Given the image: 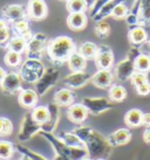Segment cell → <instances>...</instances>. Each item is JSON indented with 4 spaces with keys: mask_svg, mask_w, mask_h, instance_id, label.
<instances>
[{
    "mask_svg": "<svg viewBox=\"0 0 150 160\" xmlns=\"http://www.w3.org/2000/svg\"><path fill=\"white\" fill-rule=\"evenodd\" d=\"M39 134L42 136L52 145L56 156L66 157V158H69L72 160H82L88 157V151H87L86 146L72 147L69 145H67L66 142H62L60 138L55 137L53 133H49V132L40 131Z\"/></svg>",
    "mask_w": 150,
    "mask_h": 160,
    "instance_id": "cell-1",
    "label": "cell"
},
{
    "mask_svg": "<svg viewBox=\"0 0 150 160\" xmlns=\"http://www.w3.org/2000/svg\"><path fill=\"white\" fill-rule=\"evenodd\" d=\"M84 146L88 151V157L92 159H101L109 156L113 151V146L108 142L107 138H104L102 134L94 131L90 133L88 139L84 142Z\"/></svg>",
    "mask_w": 150,
    "mask_h": 160,
    "instance_id": "cell-2",
    "label": "cell"
},
{
    "mask_svg": "<svg viewBox=\"0 0 150 160\" xmlns=\"http://www.w3.org/2000/svg\"><path fill=\"white\" fill-rule=\"evenodd\" d=\"M74 42L71 38L67 36H60L54 39L47 47L49 58L56 61V62H63L68 61L71 55L74 53Z\"/></svg>",
    "mask_w": 150,
    "mask_h": 160,
    "instance_id": "cell-3",
    "label": "cell"
},
{
    "mask_svg": "<svg viewBox=\"0 0 150 160\" xmlns=\"http://www.w3.org/2000/svg\"><path fill=\"white\" fill-rule=\"evenodd\" d=\"M45 72L44 64L38 58H27L20 68V77L27 83H36Z\"/></svg>",
    "mask_w": 150,
    "mask_h": 160,
    "instance_id": "cell-4",
    "label": "cell"
},
{
    "mask_svg": "<svg viewBox=\"0 0 150 160\" xmlns=\"http://www.w3.org/2000/svg\"><path fill=\"white\" fill-rule=\"evenodd\" d=\"M40 131H41V125L33 119L32 113H27L25 116V118L22 119V124L21 128H20V131H19L18 139L20 142H27L32 137H34L36 133H39Z\"/></svg>",
    "mask_w": 150,
    "mask_h": 160,
    "instance_id": "cell-5",
    "label": "cell"
},
{
    "mask_svg": "<svg viewBox=\"0 0 150 160\" xmlns=\"http://www.w3.org/2000/svg\"><path fill=\"white\" fill-rule=\"evenodd\" d=\"M59 78V71L54 68H51L47 71H45L42 77L36 82V92L38 95H45L47 90L53 87L56 83Z\"/></svg>",
    "mask_w": 150,
    "mask_h": 160,
    "instance_id": "cell-6",
    "label": "cell"
},
{
    "mask_svg": "<svg viewBox=\"0 0 150 160\" xmlns=\"http://www.w3.org/2000/svg\"><path fill=\"white\" fill-rule=\"evenodd\" d=\"M46 45V38L42 34H36L32 36L29 40L27 41V55L28 58H38L39 60L40 55Z\"/></svg>",
    "mask_w": 150,
    "mask_h": 160,
    "instance_id": "cell-7",
    "label": "cell"
},
{
    "mask_svg": "<svg viewBox=\"0 0 150 160\" xmlns=\"http://www.w3.org/2000/svg\"><path fill=\"white\" fill-rule=\"evenodd\" d=\"M21 77L20 74L17 72H8L6 74L4 81L0 83L1 88L5 92L7 93H15L18 92L20 88H21Z\"/></svg>",
    "mask_w": 150,
    "mask_h": 160,
    "instance_id": "cell-8",
    "label": "cell"
},
{
    "mask_svg": "<svg viewBox=\"0 0 150 160\" xmlns=\"http://www.w3.org/2000/svg\"><path fill=\"white\" fill-rule=\"evenodd\" d=\"M83 105L94 115H99L111 108V104L106 98H84Z\"/></svg>",
    "mask_w": 150,
    "mask_h": 160,
    "instance_id": "cell-9",
    "label": "cell"
},
{
    "mask_svg": "<svg viewBox=\"0 0 150 160\" xmlns=\"http://www.w3.org/2000/svg\"><path fill=\"white\" fill-rule=\"evenodd\" d=\"M97 67L100 68V70H108L113 66L114 62V56L110 49L108 47H100L97 48V53L95 56Z\"/></svg>",
    "mask_w": 150,
    "mask_h": 160,
    "instance_id": "cell-10",
    "label": "cell"
},
{
    "mask_svg": "<svg viewBox=\"0 0 150 160\" xmlns=\"http://www.w3.org/2000/svg\"><path fill=\"white\" fill-rule=\"evenodd\" d=\"M131 139V132L127 129H119L107 137V140L113 147L122 146Z\"/></svg>",
    "mask_w": 150,
    "mask_h": 160,
    "instance_id": "cell-11",
    "label": "cell"
},
{
    "mask_svg": "<svg viewBox=\"0 0 150 160\" xmlns=\"http://www.w3.org/2000/svg\"><path fill=\"white\" fill-rule=\"evenodd\" d=\"M28 14L34 20H41L47 14V6L44 0H29L28 1Z\"/></svg>",
    "mask_w": 150,
    "mask_h": 160,
    "instance_id": "cell-12",
    "label": "cell"
},
{
    "mask_svg": "<svg viewBox=\"0 0 150 160\" xmlns=\"http://www.w3.org/2000/svg\"><path fill=\"white\" fill-rule=\"evenodd\" d=\"M3 14L5 17V20L14 23L24 19L25 11L20 5H8V6L3 8Z\"/></svg>",
    "mask_w": 150,
    "mask_h": 160,
    "instance_id": "cell-13",
    "label": "cell"
},
{
    "mask_svg": "<svg viewBox=\"0 0 150 160\" xmlns=\"http://www.w3.org/2000/svg\"><path fill=\"white\" fill-rule=\"evenodd\" d=\"M88 116V110L83 104H74L68 109V118L73 123H82Z\"/></svg>",
    "mask_w": 150,
    "mask_h": 160,
    "instance_id": "cell-14",
    "label": "cell"
},
{
    "mask_svg": "<svg viewBox=\"0 0 150 160\" xmlns=\"http://www.w3.org/2000/svg\"><path fill=\"white\" fill-rule=\"evenodd\" d=\"M134 69H135V64L131 60H124L122 62L119 63V66L116 68V77L121 81H126L130 78L134 74Z\"/></svg>",
    "mask_w": 150,
    "mask_h": 160,
    "instance_id": "cell-15",
    "label": "cell"
},
{
    "mask_svg": "<svg viewBox=\"0 0 150 160\" xmlns=\"http://www.w3.org/2000/svg\"><path fill=\"white\" fill-rule=\"evenodd\" d=\"M90 78V75L84 72V71H76L73 72L69 76H67L65 78V83L69 85L72 88H80L83 84H86L88 80Z\"/></svg>",
    "mask_w": 150,
    "mask_h": 160,
    "instance_id": "cell-16",
    "label": "cell"
},
{
    "mask_svg": "<svg viewBox=\"0 0 150 160\" xmlns=\"http://www.w3.org/2000/svg\"><path fill=\"white\" fill-rule=\"evenodd\" d=\"M48 109H49V119L47 120L45 124L41 125V131L52 133L57 125V120H59V109H57L56 104H51Z\"/></svg>",
    "mask_w": 150,
    "mask_h": 160,
    "instance_id": "cell-17",
    "label": "cell"
},
{
    "mask_svg": "<svg viewBox=\"0 0 150 160\" xmlns=\"http://www.w3.org/2000/svg\"><path fill=\"white\" fill-rule=\"evenodd\" d=\"M19 103L25 108H35L38 103V92L32 89L22 90L19 93Z\"/></svg>",
    "mask_w": 150,
    "mask_h": 160,
    "instance_id": "cell-18",
    "label": "cell"
},
{
    "mask_svg": "<svg viewBox=\"0 0 150 160\" xmlns=\"http://www.w3.org/2000/svg\"><path fill=\"white\" fill-rule=\"evenodd\" d=\"M92 81H93V84L96 85L97 88H107L111 84L113 76L109 70H99L93 76Z\"/></svg>",
    "mask_w": 150,
    "mask_h": 160,
    "instance_id": "cell-19",
    "label": "cell"
},
{
    "mask_svg": "<svg viewBox=\"0 0 150 160\" xmlns=\"http://www.w3.org/2000/svg\"><path fill=\"white\" fill-rule=\"evenodd\" d=\"M142 117H143V113L141 110L131 109L126 113L124 120H126V124L130 128H137L142 124Z\"/></svg>",
    "mask_w": 150,
    "mask_h": 160,
    "instance_id": "cell-20",
    "label": "cell"
},
{
    "mask_svg": "<svg viewBox=\"0 0 150 160\" xmlns=\"http://www.w3.org/2000/svg\"><path fill=\"white\" fill-rule=\"evenodd\" d=\"M86 58L79 53H73L71 55V58H68V66L71 68L73 72L76 71H83V69L86 68Z\"/></svg>",
    "mask_w": 150,
    "mask_h": 160,
    "instance_id": "cell-21",
    "label": "cell"
},
{
    "mask_svg": "<svg viewBox=\"0 0 150 160\" xmlns=\"http://www.w3.org/2000/svg\"><path fill=\"white\" fill-rule=\"evenodd\" d=\"M87 23V19H86V15H84L82 12L80 13H72L68 18V25L72 29H82Z\"/></svg>",
    "mask_w": 150,
    "mask_h": 160,
    "instance_id": "cell-22",
    "label": "cell"
},
{
    "mask_svg": "<svg viewBox=\"0 0 150 160\" xmlns=\"http://www.w3.org/2000/svg\"><path fill=\"white\" fill-rule=\"evenodd\" d=\"M8 50H12V52H15V53L21 54L24 53L27 48V41L22 38V36H13L11 38V40L8 41Z\"/></svg>",
    "mask_w": 150,
    "mask_h": 160,
    "instance_id": "cell-23",
    "label": "cell"
},
{
    "mask_svg": "<svg viewBox=\"0 0 150 160\" xmlns=\"http://www.w3.org/2000/svg\"><path fill=\"white\" fill-rule=\"evenodd\" d=\"M31 113L33 119L35 120L36 123H39L40 125L45 124L49 119V109L47 107H42V105L35 107Z\"/></svg>",
    "mask_w": 150,
    "mask_h": 160,
    "instance_id": "cell-24",
    "label": "cell"
},
{
    "mask_svg": "<svg viewBox=\"0 0 150 160\" xmlns=\"http://www.w3.org/2000/svg\"><path fill=\"white\" fill-rule=\"evenodd\" d=\"M60 139H61L63 142H66L67 145H69L72 147H81L84 146V144L81 142L80 139L74 132H62L60 134Z\"/></svg>",
    "mask_w": 150,
    "mask_h": 160,
    "instance_id": "cell-25",
    "label": "cell"
},
{
    "mask_svg": "<svg viewBox=\"0 0 150 160\" xmlns=\"http://www.w3.org/2000/svg\"><path fill=\"white\" fill-rule=\"evenodd\" d=\"M55 102L59 105H69L73 102V93L71 90L61 89L55 93Z\"/></svg>",
    "mask_w": 150,
    "mask_h": 160,
    "instance_id": "cell-26",
    "label": "cell"
},
{
    "mask_svg": "<svg viewBox=\"0 0 150 160\" xmlns=\"http://www.w3.org/2000/svg\"><path fill=\"white\" fill-rule=\"evenodd\" d=\"M135 69L140 72H146L150 70V56L148 55H138L136 60L134 61Z\"/></svg>",
    "mask_w": 150,
    "mask_h": 160,
    "instance_id": "cell-27",
    "label": "cell"
},
{
    "mask_svg": "<svg viewBox=\"0 0 150 160\" xmlns=\"http://www.w3.org/2000/svg\"><path fill=\"white\" fill-rule=\"evenodd\" d=\"M109 96L114 102H122L127 97V90L122 85H114L109 90Z\"/></svg>",
    "mask_w": 150,
    "mask_h": 160,
    "instance_id": "cell-28",
    "label": "cell"
},
{
    "mask_svg": "<svg viewBox=\"0 0 150 160\" xmlns=\"http://www.w3.org/2000/svg\"><path fill=\"white\" fill-rule=\"evenodd\" d=\"M97 46L92 42H84L83 45L80 47L79 54H81L84 58H93L96 56Z\"/></svg>",
    "mask_w": 150,
    "mask_h": 160,
    "instance_id": "cell-29",
    "label": "cell"
},
{
    "mask_svg": "<svg viewBox=\"0 0 150 160\" xmlns=\"http://www.w3.org/2000/svg\"><path fill=\"white\" fill-rule=\"evenodd\" d=\"M14 145L12 142L6 140H0V159L9 160V158L13 156Z\"/></svg>",
    "mask_w": 150,
    "mask_h": 160,
    "instance_id": "cell-30",
    "label": "cell"
},
{
    "mask_svg": "<svg viewBox=\"0 0 150 160\" xmlns=\"http://www.w3.org/2000/svg\"><path fill=\"white\" fill-rule=\"evenodd\" d=\"M129 39H130V41H131L132 43H135V45L142 43V42H144L147 39L146 31H144L143 28H140V27L134 28V29L130 32V34H129Z\"/></svg>",
    "mask_w": 150,
    "mask_h": 160,
    "instance_id": "cell-31",
    "label": "cell"
},
{
    "mask_svg": "<svg viewBox=\"0 0 150 160\" xmlns=\"http://www.w3.org/2000/svg\"><path fill=\"white\" fill-rule=\"evenodd\" d=\"M5 63L8 66V67H18L19 64L21 63V54L15 53V52H12V50H8L6 55H5Z\"/></svg>",
    "mask_w": 150,
    "mask_h": 160,
    "instance_id": "cell-32",
    "label": "cell"
},
{
    "mask_svg": "<svg viewBox=\"0 0 150 160\" xmlns=\"http://www.w3.org/2000/svg\"><path fill=\"white\" fill-rule=\"evenodd\" d=\"M13 131V124L8 118H0V137L9 136Z\"/></svg>",
    "mask_w": 150,
    "mask_h": 160,
    "instance_id": "cell-33",
    "label": "cell"
},
{
    "mask_svg": "<svg viewBox=\"0 0 150 160\" xmlns=\"http://www.w3.org/2000/svg\"><path fill=\"white\" fill-rule=\"evenodd\" d=\"M15 147L18 148V151L20 152L21 154L27 156L28 158H31L32 160H48V159H46L44 156H41V154H39V153H36V152L31 151V150H28L27 147L22 146V145H20V144L15 145Z\"/></svg>",
    "mask_w": 150,
    "mask_h": 160,
    "instance_id": "cell-34",
    "label": "cell"
},
{
    "mask_svg": "<svg viewBox=\"0 0 150 160\" xmlns=\"http://www.w3.org/2000/svg\"><path fill=\"white\" fill-rule=\"evenodd\" d=\"M67 7L72 13H80L86 8V1L84 0H69Z\"/></svg>",
    "mask_w": 150,
    "mask_h": 160,
    "instance_id": "cell-35",
    "label": "cell"
},
{
    "mask_svg": "<svg viewBox=\"0 0 150 160\" xmlns=\"http://www.w3.org/2000/svg\"><path fill=\"white\" fill-rule=\"evenodd\" d=\"M73 132H74V133L81 139V142L84 144V142L88 139L90 133L93 132V130L90 129L89 126H80V128H78V129H75Z\"/></svg>",
    "mask_w": 150,
    "mask_h": 160,
    "instance_id": "cell-36",
    "label": "cell"
},
{
    "mask_svg": "<svg viewBox=\"0 0 150 160\" xmlns=\"http://www.w3.org/2000/svg\"><path fill=\"white\" fill-rule=\"evenodd\" d=\"M131 82L132 84L135 85V88H137L138 85H141L147 82V75L144 72H140V71L134 72L131 76Z\"/></svg>",
    "mask_w": 150,
    "mask_h": 160,
    "instance_id": "cell-37",
    "label": "cell"
},
{
    "mask_svg": "<svg viewBox=\"0 0 150 160\" xmlns=\"http://www.w3.org/2000/svg\"><path fill=\"white\" fill-rule=\"evenodd\" d=\"M109 32H110V27L107 22H99L96 26V34L100 38H106L108 34H109Z\"/></svg>",
    "mask_w": 150,
    "mask_h": 160,
    "instance_id": "cell-38",
    "label": "cell"
},
{
    "mask_svg": "<svg viewBox=\"0 0 150 160\" xmlns=\"http://www.w3.org/2000/svg\"><path fill=\"white\" fill-rule=\"evenodd\" d=\"M11 40V29L8 27L0 28V45H6Z\"/></svg>",
    "mask_w": 150,
    "mask_h": 160,
    "instance_id": "cell-39",
    "label": "cell"
},
{
    "mask_svg": "<svg viewBox=\"0 0 150 160\" xmlns=\"http://www.w3.org/2000/svg\"><path fill=\"white\" fill-rule=\"evenodd\" d=\"M126 12H127L126 6H123V5H117L114 8V11H113V15H114L115 18H122V17L126 15Z\"/></svg>",
    "mask_w": 150,
    "mask_h": 160,
    "instance_id": "cell-40",
    "label": "cell"
},
{
    "mask_svg": "<svg viewBox=\"0 0 150 160\" xmlns=\"http://www.w3.org/2000/svg\"><path fill=\"white\" fill-rule=\"evenodd\" d=\"M137 90V93L138 95H142V96H147V95H149L150 93V84L148 82L146 83H143V84L138 85L136 88Z\"/></svg>",
    "mask_w": 150,
    "mask_h": 160,
    "instance_id": "cell-41",
    "label": "cell"
},
{
    "mask_svg": "<svg viewBox=\"0 0 150 160\" xmlns=\"http://www.w3.org/2000/svg\"><path fill=\"white\" fill-rule=\"evenodd\" d=\"M142 125L150 128V113H143L142 117Z\"/></svg>",
    "mask_w": 150,
    "mask_h": 160,
    "instance_id": "cell-42",
    "label": "cell"
},
{
    "mask_svg": "<svg viewBox=\"0 0 150 160\" xmlns=\"http://www.w3.org/2000/svg\"><path fill=\"white\" fill-rule=\"evenodd\" d=\"M143 139L147 144H150V128H147V130L143 133Z\"/></svg>",
    "mask_w": 150,
    "mask_h": 160,
    "instance_id": "cell-43",
    "label": "cell"
},
{
    "mask_svg": "<svg viewBox=\"0 0 150 160\" xmlns=\"http://www.w3.org/2000/svg\"><path fill=\"white\" fill-rule=\"evenodd\" d=\"M6 74H7V72L5 71L4 68L0 67V83H1L3 81H4V78H5V76H6Z\"/></svg>",
    "mask_w": 150,
    "mask_h": 160,
    "instance_id": "cell-44",
    "label": "cell"
},
{
    "mask_svg": "<svg viewBox=\"0 0 150 160\" xmlns=\"http://www.w3.org/2000/svg\"><path fill=\"white\" fill-rule=\"evenodd\" d=\"M5 27H8L6 20H5V19H0V28H5Z\"/></svg>",
    "mask_w": 150,
    "mask_h": 160,
    "instance_id": "cell-45",
    "label": "cell"
},
{
    "mask_svg": "<svg viewBox=\"0 0 150 160\" xmlns=\"http://www.w3.org/2000/svg\"><path fill=\"white\" fill-rule=\"evenodd\" d=\"M54 160H72L69 158H66V157H62V156H55Z\"/></svg>",
    "mask_w": 150,
    "mask_h": 160,
    "instance_id": "cell-46",
    "label": "cell"
},
{
    "mask_svg": "<svg viewBox=\"0 0 150 160\" xmlns=\"http://www.w3.org/2000/svg\"><path fill=\"white\" fill-rule=\"evenodd\" d=\"M19 160H32V159H31V158H28L27 156H24V154H22V157Z\"/></svg>",
    "mask_w": 150,
    "mask_h": 160,
    "instance_id": "cell-47",
    "label": "cell"
},
{
    "mask_svg": "<svg viewBox=\"0 0 150 160\" xmlns=\"http://www.w3.org/2000/svg\"><path fill=\"white\" fill-rule=\"evenodd\" d=\"M147 82L150 84V70L148 71V74H147Z\"/></svg>",
    "mask_w": 150,
    "mask_h": 160,
    "instance_id": "cell-48",
    "label": "cell"
},
{
    "mask_svg": "<svg viewBox=\"0 0 150 160\" xmlns=\"http://www.w3.org/2000/svg\"><path fill=\"white\" fill-rule=\"evenodd\" d=\"M82 160H93L92 158H89V157H87V158H84V159H82Z\"/></svg>",
    "mask_w": 150,
    "mask_h": 160,
    "instance_id": "cell-49",
    "label": "cell"
},
{
    "mask_svg": "<svg viewBox=\"0 0 150 160\" xmlns=\"http://www.w3.org/2000/svg\"><path fill=\"white\" fill-rule=\"evenodd\" d=\"M94 160H107V159H104V158H101V159H94Z\"/></svg>",
    "mask_w": 150,
    "mask_h": 160,
    "instance_id": "cell-50",
    "label": "cell"
}]
</instances>
